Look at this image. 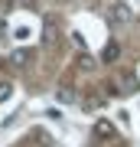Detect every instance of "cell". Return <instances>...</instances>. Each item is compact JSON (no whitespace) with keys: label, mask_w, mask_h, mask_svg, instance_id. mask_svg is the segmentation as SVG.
<instances>
[{"label":"cell","mask_w":140,"mask_h":147,"mask_svg":"<svg viewBox=\"0 0 140 147\" xmlns=\"http://www.w3.org/2000/svg\"><path fill=\"white\" fill-rule=\"evenodd\" d=\"M108 16H111V23H114V26H121V23H130V20H134V13H130V7H127V3H114Z\"/></svg>","instance_id":"cell-1"},{"label":"cell","mask_w":140,"mask_h":147,"mask_svg":"<svg viewBox=\"0 0 140 147\" xmlns=\"http://www.w3.org/2000/svg\"><path fill=\"white\" fill-rule=\"evenodd\" d=\"M117 56H121V46H117V42H108V46H104V53H101L104 62H114Z\"/></svg>","instance_id":"cell-2"},{"label":"cell","mask_w":140,"mask_h":147,"mask_svg":"<svg viewBox=\"0 0 140 147\" xmlns=\"http://www.w3.org/2000/svg\"><path fill=\"white\" fill-rule=\"evenodd\" d=\"M26 59H29V53H26V49H20V53H13V65H23Z\"/></svg>","instance_id":"cell-3"},{"label":"cell","mask_w":140,"mask_h":147,"mask_svg":"<svg viewBox=\"0 0 140 147\" xmlns=\"http://www.w3.org/2000/svg\"><path fill=\"white\" fill-rule=\"evenodd\" d=\"M13 95V85H0V101H7Z\"/></svg>","instance_id":"cell-4"},{"label":"cell","mask_w":140,"mask_h":147,"mask_svg":"<svg viewBox=\"0 0 140 147\" xmlns=\"http://www.w3.org/2000/svg\"><path fill=\"white\" fill-rule=\"evenodd\" d=\"M42 39H49V42L56 39V26H52V23H49V26H46V36H42Z\"/></svg>","instance_id":"cell-5"},{"label":"cell","mask_w":140,"mask_h":147,"mask_svg":"<svg viewBox=\"0 0 140 147\" xmlns=\"http://www.w3.org/2000/svg\"><path fill=\"white\" fill-rule=\"evenodd\" d=\"M23 3H29V0H23Z\"/></svg>","instance_id":"cell-6"}]
</instances>
